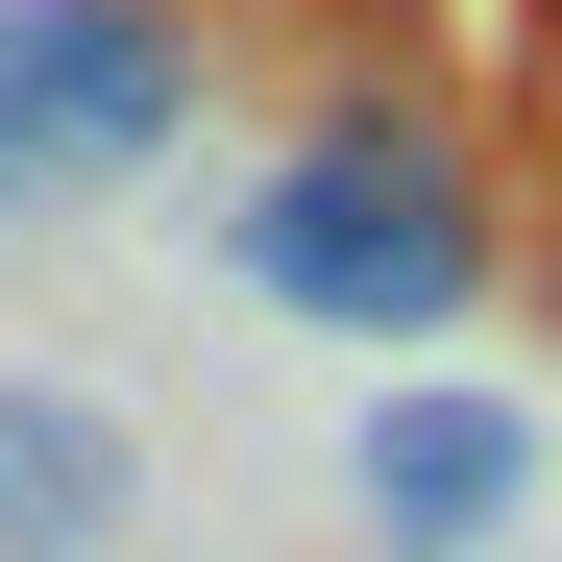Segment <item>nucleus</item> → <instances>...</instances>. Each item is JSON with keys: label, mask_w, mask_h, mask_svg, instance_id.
<instances>
[{"label": "nucleus", "mask_w": 562, "mask_h": 562, "mask_svg": "<svg viewBox=\"0 0 562 562\" xmlns=\"http://www.w3.org/2000/svg\"><path fill=\"white\" fill-rule=\"evenodd\" d=\"M245 294L269 318H342V342H440L490 294V196L440 171V123H342L245 196Z\"/></svg>", "instance_id": "obj_1"}, {"label": "nucleus", "mask_w": 562, "mask_h": 562, "mask_svg": "<svg viewBox=\"0 0 562 562\" xmlns=\"http://www.w3.org/2000/svg\"><path fill=\"white\" fill-rule=\"evenodd\" d=\"M0 123L49 171H147L196 123V49H171V0H0Z\"/></svg>", "instance_id": "obj_2"}, {"label": "nucleus", "mask_w": 562, "mask_h": 562, "mask_svg": "<svg viewBox=\"0 0 562 562\" xmlns=\"http://www.w3.org/2000/svg\"><path fill=\"white\" fill-rule=\"evenodd\" d=\"M514 514H538V416L514 392H440V367L367 392V538L392 562H490Z\"/></svg>", "instance_id": "obj_3"}, {"label": "nucleus", "mask_w": 562, "mask_h": 562, "mask_svg": "<svg viewBox=\"0 0 562 562\" xmlns=\"http://www.w3.org/2000/svg\"><path fill=\"white\" fill-rule=\"evenodd\" d=\"M123 514H147L123 392H74V367H0V562H123Z\"/></svg>", "instance_id": "obj_4"}, {"label": "nucleus", "mask_w": 562, "mask_h": 562, "mask_svg": "<svg viewBox=\"0 0 562 562\" xmlns=\"http://www.w3.org/2000/svg\"><path fill=\"white\" fill-rule=\"evenodd\" d=\"M0 196H49V147H25V123H0Z\"/></svg>", "instance_id": "obj_5"}]
</instances>
